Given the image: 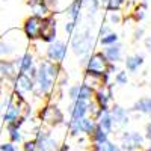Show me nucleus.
<instances>
[{
    "label": "nucleus",
    "instance_id": "obj_1",
    "mask_svg": "<svg viewBox=\"0 0 151 151\" xmlns=\"http://www.w3.org/2000/svg\"><path fill=\"white\" fill-rule=\"evenodd\" d=\"M59 74V67L56 62L52 60H42L36 68V77H35V85L38 88V92L41 94H48L53 89L55 79Z\"/></svg>",
    "mask_w": 151,
    "mask_h": 151
},
{
    "label": "nucleus",
    "instance_id": "obj_2",
    "mask_svg": "<svg viewBox=\"0 0 151 151\" xmlns=\"http://www.w3.org/2000/svg\"><path fill=\"white\" fill-rule=\"evenodd\" d=\"M92 45H94V38H92V33H91L89 27H86L82 32H79L71 41V47H73L74 55L80 56V58L89 55Z\"/></svg>",
    "mask_w": 151,
    "mask_h": 151
},
{
    "label": "nucleus",
    "instance_id": "obj_3",
    "mask_svg": "<svg viewBox=\"0 0 151 151\" xmlns=\"http://www.w3.org/2000/svg\"><path fill=\"white\" fill-rule=\"evenodd\" d=\"M110 62L107 60V58L104 56V53H94L89 59H88V64H86V74H91V76H97V77H101L107 73Z\"/></svg>",
    "mask_w": 151,
    "mask_h": 151
},
{
    "label": "nucleus",
    "instance_id": "obj_4",
    "mask_svg": "<svg viewBox=\"0 0 151 151\" xmlns=\"http://www.w3.org/2000/svg\"><path fill=\"white\" fill-rule=\"evenodd\" d=\"M41 29H42V18L41 17L30 15L23 23V32H24L27 40H30V41H35L41 36Z\"/></svg>",
    "mask_w": 151,
    "mask_h": 151
},
{
    "label": "nucleus",
    "instance_id": "obj_5",
    "mask_svg": "<svg viewBox=\"0 0 151 151\" xmlns=\"http://www.w3.org/2000/svg\"><path fill=\"white\" fill-rule=\"evenodd\" d=\"M40 116H41V121L47 125H50V127H56V125L62 124L64 122V113H62L59 110L58 106L55 104H48L45 106L41 113H40Z\"/></svg>",
    "mask_w": 151,
    "mask_h": 151
},
{
    "label": "nucleus",
    "instance_id": "obj_6",
    "mask_svg": "<svg viewBox=\"0 0 151 151\" xmlns=\"http://www.w3.org/2000/svg\"><path fill=\"white\" fill-rule=\"evenodd\" d=\"M97 127V124L92 118H80V119H71L70 122V132L71 134L74 136H77L80 133H85V134H92L94 130Z\"/></svg>",
    "mask_w": 151,
    "mask_h": 151
},
{
    "label": "nucleus",
    "instance_id": "obj_7",
    "mask_svg": "<svg viewBox=\"0 0 151 151\" xmlns=\"http://www.w3.org/2000/svg\"><path fill=\"white\" fill-rule=\"evenodd\" d=\"M144 145V136L137 132H125L121 136V150L136 151Z\"/></svg>",
    "mask_w": 151,
    "mask_h": 151
},
{
    "label": "nucleus",
    "instance_id": "obj_8",
    "mask_svg": "<svg viewBox=\"0 0 151 151\" xmlns=\"http://www.w3.org/2000/svg\"><path fill=\"white\" fill-rule=\"evenodd\" d=\"M14 92L17 94H27V92H32L35 89V80L30 77L27 73H18L17 77L14 79Z\"/></svg>",
    "mask_w": 151,
    "mask_h": 151
},
{
    "label": "nucleus",
    "instance_id": "obj_9",
    "mask_svg": "<svg viewBox=\"0 0 151 151\" xmlns=\"http://www.w3.org/2000/svg\"><path fill=\"white\" fill-rule=\"evenodd\" d=\"M65 55H67V45H65V42H62V41H53L47 48L48 60L56 62V64H59V62L64 60Z\"/></svg>",
    "mask_w": 151,
    "mask_h": 151
},
{
    "label": "nucleus",
    "instance_id": "obj_10",
    "mask_svg": "<svg viewBox=\"0 0 151 151\" xmlns=\"http://www.w3.org/2000/svg\"><path fill=\"white\" fill-rule=\"evenodd\" d=\"M41 40L44 42L52 44L56 38V20L53 17H45L42 18V29H41Z\"/></svg>",
    "mask_w": 151,
    "mask_h": 151
},
{
    "label": "nucleus",
    "instance_id": "obj_11",
    "mask_svg": "<svg viewBox=\"0 0 151 151\" xmlns=\"http://www.w3.org/2000/svg\"><path fill=\"white\" fill-rule=\"evenodd\" d=\"M17 74H18V70L15 65V60L0 59V79H6V80L14 82Z\"/></svg>",
    "mask_w": 151,
    "mask_h": 151
},
{
    "label": "nucleus",
    "instance_id": "obj_12",
    "mask_svg": "<svg viewBox=\"0 0 151 151\" xmlns=\"http://www.w3.org/2000/svg\"><path fill=\"white\" fill-rule=\"evenodd\" d=\"M110 100H112V89H110V86H107V85L100 86L97 89V92H95V103L100 106V109H101L103 112L109 110Z\"/></svg>",
    "mask_w": 151,
    "mask_h": 151
},
{
    "label": "nucleus",
    "instance_id": "obj_13",
    "mask_svg": "<svg viewBox=\"0 0 151 151\" xmlns=\"http://www.w3.org/2000/svg\"><path fill=\"white\" fill-rule=\"evenodd\" d=\"M23 122H24V118H20L15 122L6 124V132H8V136H9L11 142L18 144V142L23 141V134H21V125H23Z\"/></svg>",
    "mask_w": 151,
    "mask_h": 151
},
{
    "label": "nucleus",
    "instance_id": "obj_14",
    "mask_svg": "<svg viewBox=\"0 0 151 151\" xmlns=\"http://www.w3.org/2000/svg\"><path fill=\"white\" fill-rule=\"evenodd\" d=\"M110 115L113 119V125L115 127H124L125 124L129 122V115H127V110L122 109L121 106H113L110 110Z\"/></svg>",
    "mask_w": 151,
    "mask_h": 151
},
{
    "label": "nucleus",
    "instance_id": "obj_15",
    "mask_svg": "<svg viewBox=\"0 0 151 151\" xmlns=\"http://www.w3.org/2000/svg\"><path fill=\"white\" fill-rule=\"evenodd\" d=\"M15 65L18 73H29L32 68H35V62H33V56L32 53L26 52L24 55H21L20 58L15 59Z\"/></svg>",
    "mask_w": 151,
    "mask_h": 151
},
{
    "label": "nucleus",
    "instance_id": "obj_16",
    "mask_svg": "<svg viewBox=\"0 0 151 151\" xmlns=\"http://www.w3.org/2000/svg\"><path fill=\"white\" fill-rule=\"evenodd\" d=\"M89 107V101H83V100H76L73 103L70 112H71V119H80L85 118Z\"/></svg>",
    "mask_w": 151,
    "mask_h": 151
},
{
    "label": "nucleus",
    "instance_id": "obj_17",
    "mask_svg": "<svg viewBox=\"0 0 151 151\" xmlns=\"http://www.w3.org/2000/svg\"><path fill=\"white\" fill-rule=\"evenodd\" d=\"M104 56L107 58V60L110 64H116L118 60H121V56H122V47L121 44H112V45H107V48L104 50Z\"/></svg>",
    "mask_w": 151,
    "mask_h": 151
},
{
    "label": "nucleus",
    "instance_id": "obj_18",
    "mask_svg": "<svg viewBox=\"0 0 151 151\" xmlns=\"http://www.w3.org/2000/svg\"><path fill=\"white\" fill-rule=\"evenodd\" d=\"M97 125L100 129H103L106 133H110L113 130V119H112V115L109 110H104L98 115V121H97Z\"/></svg>",
    "mask_w": 151,
    "mask_h": 151
},
{
    "label": "nucleus",
    "instance_id": "obj_19",
    "mask_svg": "<svg viewBox=\"0 0 151 151\" xmlns=\"http://www.w3.org/2000/svg\"><path fill=\"white\" fill-rule=\"evenodd\" d=\"M82 6H83V0H73V3L68 6L67 14H68V17L71 18V21H74V23H77V21H79Z\"/></svg>",
    "mask_w": 151,
    "mask_h": 151
},
{
    "label": "nucleus",
    "instance_id": "obj_20",
    "mask_svg": "<svg viewBox=\"0 0 151 151\" xmlns=\"http://www.w3.org/2000/svg\"><path fill=\"white\" fill-rule=\"evenodd\" d=\"M134 112H141L145 115H151V97H144L133 104Z\"/></svg>",
    "mask_w": 151,
    "mask_h": 151
},
{
    "label": "nucleus",
    "instance_id": "obj_21",
    "mask_svg": "<svg viewBox=\"0 0 151 151\" xmlns=\"http://www.w3.org/2000/svg\"><path fill=\"white\" fill-rule=\"evenodd\" d=\"M142 64H144V56H141V55H133V56L125 59V68H127L130 73L137 71Z\"/></svg>",
    "mask_w": 151,
    "mask_h": 151
},
{
    "label": "nucleus",
    "instance_id": "obj_22",
    "mask_svg": "<svg viewBox=\"0 0 151 151\" xmlns=\"http://www.w3.org/2000/svg\"><path fill=\"white\" fill-rule=\"evenodd\" d=\"M92 95H94V89H92V86L86 85V83H83V85H80V86H79V98H77V100L89 101V100L92 98Z\"/></svg>",
    "mask_w": 151,
    "mask_h": 151
},
{
    "label": "nucleus",
    "instance_id": "obj_23",
    "mask_svg": "<svg viewBox=\"0 0 151 151\" xmlns=\"http://www.w3.org/2000/svg\"><path fill=\"white\" fill-rule=\"evenodd\" d=\"M32 9H33V15L41 17V18L48 17V15H50V11H52V9H50V8L45 5V2H41V3L33 5V6H32Z\"/></svg>",
    "mask_w": 151,
    "mask_h": 151
},
{
    "label": "nucleus",
    "instance_id": "obj_24",
    "mask_svg": "<svg viewBox=\"0 0 151 151\" xmlns=\"http://www.w3.org/2000/svg\"><path fill=\"white\" fill-rule=\"evenodd\" d=\"M91 136H92V144H101V142L109 141V133H106L103 129H100L98 125L95 127V130Z\"/></svg>",
    "mask_w": 151,
    "mask_h": 151
},
{
    "label": "nucleus",
    "instance_id": "obj_25",
    "mask_svg": "<svg viewBox=\"0 0 151 151\" xmlns=\"http://www.w3.org/2000/svg\"><path fill=\"white\" fill-rule=\"evenodd\" d=\"M94 151H121V147L110 141H106L101 144H94Z\"/></svg>",
    "mask_w": 151,
    "mask_h": 151
},
{
    "label": "nucleus",
    "instance_id": "obj_26",
    "mask_svg": "<svg viewBox=\"0 0 151 151\" xmlns=\"http://www.w3.org/2000/svg\"><path fill=\"white\" fill-rule=\"evenodd\" d=\"M83 6L86 8L89 15H95L100 8V0H83Z\"/></svg>",
    "mask_w": 151,
    "mask_h": 151
},
{
    "label": "nucleus",
    "instance_id": "obj_27",
    "mask_svg": "<svg viewBox=\"0 0 151 151\" xmlns=\"http://www.w3.org/2000/svg\"><path fill=\"white\" fill-rule=\"evenodd\" d=\"M100 42H101L103 45H112V44H116V42H118V35H116V33H113V32H110V33H107V35L101 36Z\"/></svg>",
    "mask_w": 151,
    "mask_h": 151
},
{
    "label": "nucleus",
    "instance_id": "obj_28",
    "mask_svg": "<svg viewBox=\"0 0 151 151\" xmlns=\"http://www.w3.org/2000/svg\"><path fill=\"white\" fill-rule=\"evenodd\" d=\"M14 45L12 44H9L8 41H0V56H8V55H11L12 52H14Z\"/></svg>",
    "mask_w": 151,
    "mask_h": 151
},
{
    "label": "nucleus",
    "instance_id": "obj_29",
    "mask_svg": "<svg viewBox=\"0 0 151 151\" xmlns=\"http://www.w3.org/2000/svg\"><path fill=\"white\" fill-rule=\"evenodd\" d=\"M145 12H147V5L142 3V5H139V6L134 9V12H133V18H134L136 21H141V20L145 17Z\"/></svg>",
    "mask_w": 151,
    "mask_h": 151
},
{
    "label": "nucleus",
    "instance_id": "obj_30",
    "mask_svg": "<svg viewBox=\"0 0 151 151\" xmlns=\"http://www.w3.org/2000/svg\"><path fill=\"white\" fill-rule=\"evenodd\" d=\"M124 5V0H107L106 2V9L107 11H118Z\"/></svg>",
    "mask_w": 151,
    "mask_h": 151
},
{
    "label": "nucleus",
    "instance_id": "obj_31",
    "mask_svg": "<svg viewBox=\"0 0 151 151\" xmlns=\"http://www.w3.org/2000/svg\"><path fill=\"white\" fill-rule=\"evenodd\" d=\"M115 82L118 85H127V73L124 71H118L115 76Z\"/></svg>",
    "mask_w": 151,
    "mask_h": 151
},
{
    "label": "nucleus",
    "instance_id": "obj_32",
    "mask_svg": "<svg viewBox=\"0 0 151 151\" xmlns=\"http://www.w3.org/2000/svg\"><path fill=\"white\" fill-rule=\"evenodd\" d=\"M109 21H110V24H119V23H121L119 12H118V11H112L110 14H109Z\"/></svg>",
    "mask_w": 151,
    "mask_h": 151
},
{
    "label": "nucleus",
    "instance_id": "obj_33",
    "mask_svg": "<svg viewBox=\"0 0 151 151\" xmlns=\"http://www.w3.org/2000/svg\"><path fill=\"white\" fill-rule=\"evenodd\" d=\"M0 151H18V148L15 147L14 142H3L2 145H0Z\"/></svg>",
    "mask_w": 151,
    "mask_h": 151
},
{
    "label": "nucleus",
    "instance_id": "obj_34",
    "mask_svg": "<svg viewBox=\"0 0 151 151\" xmlns=\"http://www.w3.org/2000/svg\"><path fill=\"white\" fill-rule=\"evenodd\" d=\"M23 151H36V141H26L23 144Z\"/></svg>",
    "mask_w": 151,
    "mask_h": 151
},
{
    "label": "nucleus",
    "instance_id": "obj_35",
    "mask_svg": "<svg viewBox=\"0 0 151 151\" xmlns=\"http://www.w3.org/2000/svg\"><path fill=\"white\" fill-rule=\"evenodd\" d=\"M79 86L80 85H76V86H71L70 88V97H71V100H73V101H76V100H77L79 98Z\"/></svg>",
    "mask_w": 151,
    "mask_h": 151
},
{
    "label": "nucleus",
    "instance_id": "obj_36",
    "mask_svg": "<svg viewBox=\"0 0 151 151\" xmlns=\"http://www.w3.org/2000/svg\"><path fill=\"white\" fill-rule=\"evenodd\" d=\"M74 29H76V23H74V21H68V23H65V32H67L68 35H73Z\"/></svg>",
    "mask_w": 151,
    "mask_h": 151
},
{
    "label": "nucleus",
    "instance_id": "obj_37",
    "mask_svg": "<svg viewBox=\"0 0 151 151\" xmlns=\"http://www.w3.org/2000/svg\"><path fill=\"white\" fill-rule=\"evenodd\" d=\"M145 137L148 141H151V121L147 124V127H145Z\"/></svg>",
    "mask_w": 151,
    "mask_h": 151
},
{
    "label": "nucleus",
    "instance_id": "obj_38",
    "mask_svg": "<svg viewBox=\"0 0 151 151\" xmlns=\"http://www.w3.org/2000/svg\"><path fill=\"white\" fill-rule=\"evenodd\" d=\"M142 35H144V29L141 27V29H137V30L134 32V40H136V41H137V40H141Z\"/></svg>",
    "mask_w": 151,
    "mask_h": 151
},
{
    "label": "nucleus",
    "instance_id": "obj_39",
    "mask_svg": "<svg viewBox=\"0 0 151 151\" xmlns=\"http://www.w3.org/2000/svg\"><path fill=\"white\" fill-rule=\"evenodd\" d=\"M107 33H110V29H109L107 26H104V27L100 29V36H104V35H107Z\"/></svg>",
    "mask_w": 151,
    "mask_h": 151
},
{
    "label": "nucleus",
    "instance_id": "obj_40",
    "mask_svg": "<svg viewBox=\"0 0 151 151\" xmlns=\"http://www.w3.org/2000/svg\"><path fill=\"white\" fill-rule=\"evenodd\" d=\"M41 2H44V0H27V3H29L30 6H33V5H36V3H41Z\"/></svg>",
    "mask_w": 151,
    "mask_h": 151
},
{
    "label": "nucleus",
    "instance_id": "obj_41",
    "mask_svg": "<svg viewBox=\"0 0 151 151\" xmlns=\"http://www.w3.org/2000/svg\"><path fill=\"white\" fill-rule=\"evenodd\" d=\"M59 151H71V150H70V147H68V145H62V147L59 148Z\"/></svg>",
    "mask_w": 151,
    "mask_h": 151
},
{
    "label": "nucleus",
    "instance_id": "obj_42",
    "mask_svg": "<svg viewBox=\"0 0 151 151\" xmlns=\"http://www.w3.org/2000/svg\"><path fill=\"white\" fill-rule=\"evenodd\" d=\"M147 47H148V50H151V36L147 40Z\"/></svg>",
    "mask_w": 151,
    "mask_h": 151
},
{
    "label": "nucleus",
    "instance_id": "obj_43",
    "mask_svg": "<svg viewBox=\"0 0 151 151\" xmlns=\"http://www.w3.org/2000/svg\"><path fill=\"white\" fill-rule=\"evenodd\" d=\"M145 151H151V147H150V148H147V150H145Z\"/></svg>",
    "mask_w": 151,
    "mask_h": 151
},
{
    "label": "nucleus",
    "instance_id": "obj_44",
    "mask_svg": "<svg viewBox=\"0 0 151 151\" xmlns=\"http://www.w3.org/2000/svg\"><path fill=\"white\" fill-rule=\"evenodd\" d=\"M147 2H148V0H144V3H147Z\"/></svg>",
    "mask_w": 151,
    "mask_h": 151
}]
</instances>
